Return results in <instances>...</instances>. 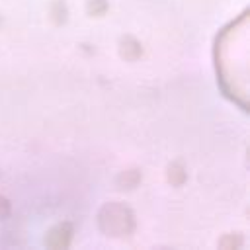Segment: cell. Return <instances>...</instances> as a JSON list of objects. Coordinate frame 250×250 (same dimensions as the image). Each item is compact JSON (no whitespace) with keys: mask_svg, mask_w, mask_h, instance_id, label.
I'll return each mask as SVG.
<instances>
[{"mask_svg":"<svg viewBox=\"0 0 250 250\" xmlns=\"http://www.w3.org/2000/svg\"><path fill=\"white\" fill-rule=\"evenodd\" d=\"M68 240H70V225L68 223L57 225L47 234V244L51 248H64V246H68Z\"/></svg>","mask_w":250,"mask_h":250,"instance_id":"6da1fadb","label":"cell"},{"mask_svg":"<svg viewBox=\"0 0 250 250\" xmlns=\"http://www.w3.org/2000/svg\"><path fill=\"white\" fill-rule=\"evenodd\" d=\"M119 51H121V57L123 59H129V61H135V59L141 57V45L133 37H123Z\"/></svg>","mask_w":250,"mask_h":250,"instance_id":"7a4b0ae2","label":"cell"},{"mask_svg":"<svg viewBox=\"0 0 250 250\" xmlns=\"http://www.w3.org/2000/svg\"><path fill=\"white\" fill-rule=\"evenodd\" d=\"M141 182V176L137 170H127V172H121L119 178H117V184L123 188V189H133L137 184Z\"/></svg>","mask_w":250,"mask_h":250,"instance_id":"3957f363","label":"cell"},{"mask_svg":"<svg viewBox=\"0 0 250 250\" xmlns=\"http://www.w3.org/2000/svg\"><path fill=\"white\" fill-rule=\"evenodd\" d=\"M168 180H170L174 186H180V184L186 180V172H184V168H182L180 162H174V164L168 166Z\"/></svg>","mask_w":250,"mask_h":250,"instance_id":"277c9868","label":"cell"},{"mask_svg":"<svg viewBox=\"0 0 250 250\" xmlns=\"http://www.w3.org/2000/svg\"><path fill=\"white\" fill-rule=\"evenodd\" d=\"M86 10L90 16H102V14H105L107 4H105V0H88Z\"/></svg>","mask_w":250,"mask_h":250,"instance_id":"5b68a950","label":"cell"},{"mask_svg":"<svg viewBox=\"0 0 250 250\" xmlns=\"http://www.w3.org/2000/svg\"><path fill=\"white\" fill-rule=\"evenodd\" d=\"M51 14H53V20H55L57 23H62V21L66 20V8H64V4H62L61 0L53 2V6H51Z\"/></svg>","mask_w":250,"mask_h":250,"instance_id":"8992f818","label":"cell"},{"mask_svg":"<svg viewBox=\"0 0 250 250\" xmlns=\"http://www.w3.org/2000/svg\"><path fill=\"white\" fill-rule=\"evenodd\" d=\"M8 213H10V203L4 197H0V219L8 217Z\"/></svg>","mask_w":250,"mask_h":250,"instance_id":"52a82bcc","label":"cell"},{"mask_svg":"<svg viewBox=\"0 0 250 250\" xmlns=\"http://www.w3.org/2000/svg\"><path fill=\"white\" fill-rule=\"evenodd\" d=\"M238 244H240V240H232V238L221 240V246H225V248H232V246H238Z\"/></svg>","mask_w":250,"mask_h":250,"instance_id":"ba28073f","label":"cell"},{"mask_svg":"<svg viewBox=\"0 0 250 250\" xmlns=\"http://www.w3.org/2000/svg\"><path fill=\"white\" fill-rule=\"evenodd\" d=\"M0 21H2V20H0Z\"/></svg>","mask_w":250,"mask_h":250,"instance_id":"9c48e42d","label":"cell"}]
</instances>
